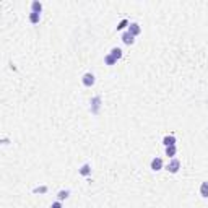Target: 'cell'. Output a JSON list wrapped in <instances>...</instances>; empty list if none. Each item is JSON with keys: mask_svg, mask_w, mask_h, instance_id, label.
Returning a JSON list of instances; mask_svg holds the SVG:
<instances>
[{"mask_svg": "<svg viewBox=\"0 0 208 208\" xmlns=\"http://www.w3.org/2000/svg\"><path fill=\"white\" fill-rule=\"evenodd\" d=\"M168 171L171 174H176L179 169H181V161L177 159V158H173V159H171L169 163H168V168H166Z\"/></svg>", "mask_w": 208, "mask_h": 208, "instance_id": "6da1fadb", "label": "cell"}, {"mask_svg": "<svg viewBox=\"0 0 208 208\" xmlns=\"http://www.w3.org/2000/svg\"><path fill=\"white\" fill-rule=\"evenodd\" d=\"M95 81H96V78H95V75L93 73H85L83 75V85L85 86H93V85H95Z\"/></svg>", "mask_w": 208, "mask_h": 208, "instance_id": "7a4b0ae2", "label": "cell"}, {"mask_svg": "<svg viewBox=\"0 0 208 208\" xmlns=\"http://www.w3.org/2000/svg\"><path fill=\"white\" fill-rule=\"evenodd\" d=\"M140 31H141V28H140L138 23H130V25H128V33H130L132 36L140 34Z\"/></svg>", "mask_w": 208, "mask_h": 208, "instance_id": "3957f363", "label": "cell"}, {"mask_svg": "<svg viewBox=\"0 0 208 208\" xmlns=\"http://www.w3.org/2000/svg\"><path fill=\"white\" fill-rule=\"evenodd\" d=\"M163 143H164V146H174L176 145V137L174 135H166V137L163 138Z\"/></svg>", "mask_w": 208, "mask_h": 208, "instance_id": "277c9868", "label": "cell"}, {"mask_svg": "<svg viewBox=\"0 0 208 208\" xmlns=\"http://www.w3.org/2000/svg\"><path fill=\"white\" fill-rule=\"evenodd\" d=\"M151 169H153V171L163 169V159H161V158H155V159L151 161Z\"/></svg>", "mask_w": 208, "mask_h": 208, "instance_id": "5b68a950", "label": "cell"}, {"mask_svg": "<svg viewBox=\"0 0 208 208\" xmlns=\"http://www.w3.org/2000/svg\"><path fill=\"white\" fill-rule=\"evenodd\" d=\"M133 38H135V36H132V34L128 33V31L122 34V41H124L125 44H128V46H130V44H133V42H135V39H133Z\"/></svg>", "mask_w": 208, "mask_h": 208, "instance_id": "8992f818", "label": "cell"}, {"mask_svg": "<svg viewBox=\"0 0 208 208\" xmlns=\"http://www.w3.org/2000/svg\"><path fill=\"white\" fill-rule=\"evenodd\" d=\"M41 10H42V3H41V2H38V0L31 2V12H34V13H41Z\"/></svg>", "mask_w": 208, "mask_h": 208, "instance_id": "52a82bcc", "label": "cell"}, {"mask_svg": "<svg viewBox=\"0 0 208 208\" xmlns=\"http://www.w3.org/2000/svg\"><path fill=\"white\" fill-rule=\"evenodd\" d=\"M30 21L33 25H38L39 21H41V13H34V12H31L30 13Z\"/></svg>", "mask_w": 208, "mask_h": 208, "instance_id": "ba28073f", "label": "cell"}, {"mask_svg": "<svg viewBox=\"0 0 208 208\" xmlns=\"http://www.w3.org/2000/svg\"><path fill=\"white\" fill-rule=\"evenodd\" d=\"M200 195L203 198H208V182H202V185H200Z\"/></svg>", "mask_w": 208, "mask_h": 208, "instance_id": "9c48e42d", "label": "cell"}, {"mask_svg": "<svg viewBox=\"0 0 208 208\" xmlns=\"http://www.w3.org/2000/svg\"><path fill=\"white\" fill-rule=\"evenodd\" d=\"M80 174L81 176H90L91 174V166L90 164H83V166L80 168Z\"/></svg>", "mask_w": 208, "mask_h": 208, "instance_id": "30bf717a", "label": "cell"}, {"mask_svg": "<svg viewBox=\"0 0 208 208\" xmlns=\"http://www.w3.org/2000/svg\"><path fill=\"white\" fill-rule=\"evenodd\" d=\"M91 103H93V109H91V111L96 114V112H98V109H99V103H101V98H99V96L93 98V101H91Z\"/></svg>", "mask_w": 208, "mask_h": 208, "instance_id": "8fae6325", "label": "cell"}, {"mask_svg": "<svg viewBox=\"0 0 208 208\" xmlns=\"http://www.w3.org/2000/svg\"><path fill=\"white\" fill-rule=\"evenodd\" d=\"M111 55H112V57H114V59H116V60H119L120 57H122V51H120L119 47H114L112 51H111Z\"/></svg>", "mask_w": 208, "mask_h": 208, "instance_id": "7c38bea8", "label": "cell"}, {"mask_svg": "<svg viewBox=\"0 0 208 208\" xmlns=\"http://www.w3.org/2000/svg\"><path fill=\"white\" fill-rule=\"evenodd\" d=\"M176 153H177L176 145H174V146H166V155H168V156H176Z\"/></svg>", "mask_w": 208, "mask_h": 208, "instance_id": "4fadbf2b", "label": "cell"}, {"mask_svg": "<svg viewBox=\"0 0 208 208\" xmlns=\"http://www.w3.org/2000/svg\"><path fill=\"white\" fill-rule=\"evenodd\" d=\"M104 62L107 63V65H114V63H116L117 60H116V59H114V57H112L111 54H107V55L104 57Z\"/></svg>", "mask_w": 208, "mask_h": 208, "instance_id": "5bb4252c", "label": "cell"}, {"mask_svg": "<svg viewBox=\"0 0 208 208\" xmlns=\"http://www.w3.org/2000/svg\"><path fill=\"white\" fill-rule=\"evenodd\" d=\"M65 198H68V190H60L59 192V202H62Z\"/></svg>", "mask_w": 208, "mask_h": 208, "instance_id": "9a60e30c", "label": "cell"}, {"mask_svg": "<svg viewBox=\"0 0 208 208\" xmlns=\"http://www.w3.org/2000/svg\"><path fill=\"white\" fill-rule=\"evenodd\" d=\"M127 25H130V23H128V21H127V20H122V21H120V23L117 25V30H124V28H125Z\"/></svg>", "mask_w": 208, "mask_h": 208, "instance_id": "2e32d148", "label": "cell"}, {"mask_svg": "<svg viewBox=\"0 0 208 208\" xmlns=\"http://www.w3.org/2000/svg\"><path fill=\"white\" fill-rule=\"evenodd\" d=\"M51 208H62V203H60V202H54V203L51 205Z\"/></svg>", "mask_w": 208, "mask_h": 208, "instance_id": "e0dca14e", "label": "cell"}]
</instances>
